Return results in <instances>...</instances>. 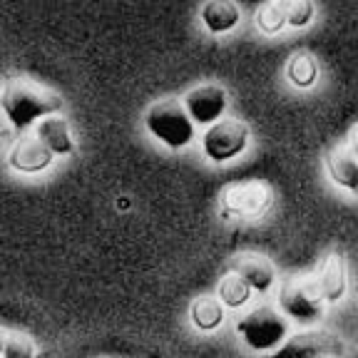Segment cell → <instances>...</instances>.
I'll return each instance as SVG.
<instances>
[{"label":"cell","mask_w":358,"mask_h":358,"mask_svg":"<svg viewBox=\"0 0 358 358\" xmlns=\"http://www.w3.org/2000/svg\"><path fill=\"white\" fill-rule=\"evenodd\" d=\"M348 152H351L353 157H358V127H353V132L348 134Z\"/></svg>","instance_id":"cell-21"},{"label":"cell","mask_w":358,"mask_h":358,"mask_svg":"<svg viewBox=\"0 0 358 358\" xmlns=\"http://www.w3.org/2000/svg\"><path fill=\"white\" fill-rule=\"evenodd\" d=\"M55 157L48 152V147L35 134H22L20 140L8 152V164L20 174H40L50 167Z\"/></svg>","instance_id":"cell-9"},{"label":"cell","mask_w":358,"mask_h":358,"mask_svg":"<svg viewBox=\"0 0 358 358\" xmlns=\"http://www.w3.org/2000/svg\"><path fill=\"white\" fill-rule=\"evenodd\" d=\"M0 110L17 132H28L40 120L60 115L62 97L30 78H10L0 90Z\"/></svg>","instance_id":"cell-1"},{"label":"cell","mask_w":358,"mask_h":358,"mask_svg":"<svg viewBox=\"0 0 358 358\" xmlns=\"http://www.w3.org/2000/svg\"><path fill=\"white\" fill-rule=\"evenodd\" d=\"M271 207V189L262 182H241L222 192V214L239 219H259Z\"/></svg>","instance_id":"cell-6"},{"label":"cell","mask_w":358,"mask_h":358,"mask_svg":"<svg viewBox=\"0 0 358 358\" xmlns=\"http://www.w3.org/2000/svg\"><path fill=\"white\" fill-rule=\"evenodd\" d=\"M236 334L257 353H274L289 338V324L274 306H257L236 321Z\"/></svg>","instance_id":"cell-3"},{"label":"cell","mask_w":358,"mask_h":358,"mask_svg":"<svg viewBox=\"0 0 358 358\" xmlns=\"http://www.w3.org/2000/svg\"><path fill=\"white\" fill-rule=\"evenodd\" d=\"M279 306L284 319H294L296 324L308 326L324 316V299L316 279L308 276H294L286 279L279 289Z\"/></svg>","instance_id":"cell-4"},{"label":"cell","mask_w":358,"mask_h":358,"mask_svg":"<svg viewBox=\"0 0 358 358\" xmlns=\"http://www.w3.org/2000/svg\"><path fill=\"white\" fill-rule=\"evenodd\" d=\"M217 299L224 308H241L249 303V299H252V289H249L239 276L229 271V274L219 281Z\"/></svg>","instance_id":"cell-17"},{"label":"cell","mask_w":358,"mask_h":358,"mask_svg":"<svg viewBox=\"0 0 358 358\" xmlns=\"http://www.w3.org/2000/svg\"><path fill=\"white\" fill-rule=\"evenodd\" d=\"M326 169L336 187L358 194V157H353L346 147H336L326 155Z\"/></svg>","instance_id":"cell-13"},{"label":"cell","mask_w":358,"mask_h":358,"mask_svg":"<svg viewBox=\"0 0 358 358\" xmlns=\"http://www.w3.org/2000/svg\"><path fill=\"white\" fill-rule=\"evenodd\" d=\"M316 358H334V356H316Z\"/></svg>","instance_id":"cell-23"},{"label":"cell","mask_w":358,"mask_h":358,"mask_svg":"<svg viewBox=\"0 0 358 358\" xmlns=\"http://www.w3.org/2000/svg\"><path fill=\"white\" fill-rule=\"evenodd\" d=\"M8 331L6 329H0V358H3V351H6V343H8Z\"/></svg>","instance_id":"cell-22"},{"label":"cell","mask_w":358,"mask_h":358,"mask_svg":"<svg viewBox=\"0 0 358 358\" xmlns=\"http://www.w3.org/2000/svg\"><path fill=\"white\" fill-rule=\"evenodd\" d=\"M316 8L308 0H296V3H286V25L289 28H306L311 25Z\"/></svg>","instance_id":"cell-19"},{"label":"cell","mask_w":358,"mask_h":358,"mask_svg":"<svg viewBox=\"0 0 358 358\" xmlns=\"http://www.w3.org/2000/svg\"><path fill=\"white\" fill-rule=\"evenodd\" d=\"M231 274H236L252 291L266 294L276 284V268L264 254H236L231 262Z\"/></svg>","instance_id":"cell-10"},{"label":"cell","mask_w":358,"mask_h":358,"mask_svg":"<svg viewBox=\"0 0 358 358\" xmlns=\"http://www.w3.org/2000/svg\"><path fill=\"white\" fill-rule=\"evenodd\" d=\"M252 140V132L241 120H219L201 134V152L209 162L224 164L244 155Z\"/></svg>","instance_id":"cell-5"},{"label":"cell","mask_w":358,"mask_h":358,"mask_svg":"<svg viewBox=\"0 0 358 358\" xmlns=\"http://www.w3.org/2000/svg\"><path fill=\"white\" fill-rule=\"evenodd\" d=\"M145 127L159 145L169 150H185L194 142V122L185 112L182 100H174V97L155 102L147 110Z\"/></svg>","instance_id":"cell-2"},{"label":"cell","mask_w":358,"mask_h":358,"mask_svg":"<svg viewBox=\"0 0 358 358\" xmlns=\"http://www.w3.org/2000/svg\"><path fill=\"white\" fill-rule=\"evenodd\" d=\"M35 137L48 147L52 157H67L75 152V140L70 132V124L62 115H50L35 124Z\"/></svg>","instance_id":"cell-11"},{"label":"cell","mask_w":358,"mask_h":358,"mask_svg":"<svg viewBox=\"0 0 358 358\" xmlns=\"http://www.w3.org/2000/svg\"><path fill=\"white\" fill-rule=\"evenodd\" d=\"M316 284H319L324 303H338L343 296H346L348 279H346V264H343L341 254L331 252L329 257L324 259Z\"/></svg>","instance_id":"cell-12"},{"label":"cell","mask_w":358,"mask_h":358,"mask_svg":"<svg viewBox=\"0 0 358 358\" xmlns=\"http://www.w3.org/2000/svg\"><path fill=\"white\" fill-rule=\"evenodd\" d=\"M189 319L196 331L212 334V331H217L224 324V306L219 303L217 296H199L192 301Z\"/></svg>","instance_id":"cell-15"},{"label":"cell","mask_w":358,"mask_h":358,"mask_svg":"<svg viewBox=\"0 0 358 358\" xmlns=\"http://www.w3.org/2000/svg\"><path fill=\"white\" fill-rule=\"evenodd\" d=\"M199 17H201V25L212 35H224V33H231L239 25L241 10L231 0H212V3H207V6L201 8Z\"/></svg>","instance_id":"cell-14"},{"label":"cell","mask_w":358,"mask_h":358,"mask_svg":"<svg viewBox=\"0 0 358 358\" xmlns=\"http://www.w3.org/2000/svg\"><path fill=\"white\" fill-rule=\"evenodd\" d=\"M257 28L266 35H276L286 28V3H266L257 10Z\"/></svg>","instance_id":"cell-18"},{"label":"cell","mask_w":358,"mask_h":358,"mask_svg":"<svg viewBox=\"0 0 358 358\" xmlns=\"http://www.w3.org/2000/svg\"><path fill=\"white\" fill-rule=\"evenodd\" d=\"M343 343L326 331H299L289 336L274 353L266 358H316V356H341Z\"/></svg>","instance_id":"cell-8"},{"label":"cell","mask_w":358,"mask_h":358,"mask_svg":"<svg viewBox=\"0 0 358 358\" xmlns=\"http://www.w3.org/2000/svg\"><path fill=\"white\" fill-rule=\"evenodd\" d=\"M286 78L291 80L294 87H311L319 78V62L308 52H296V55H291L289 65H286Z\"/></svg>","instance_id":"cell-16"},{"label":"cell","mask_w":358,"mask_h":358,"mask_svg":"<svg viewBox=\"0 0 358 358\" xmlns=\"http://www.w3.org/2000/svg\"><path fill=\"white\" fill-rule=\"evenodd\" d=\"M182 105L194 124L212 127L214 122L224 120V112L229 107V95L222 85H199L182 97Z\"/></svg>","instance_id":"cell-7"},{"label":"cell","mask_w":358,"mask_h":358,"mask_svg":"<svg viewBox=\"0 0 358 358\" xmlns=\"http://www.w3.org/2000/svg\"><path fill=\"white\" fill-rule=\"evenodd\" d=\"M3 358H40V356L33 338H28V336L22 334H10L8 336L6 351H3Z\"/></svg>","instance_id":"cell-20"}]
</instances>
